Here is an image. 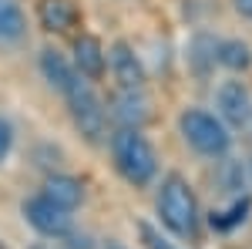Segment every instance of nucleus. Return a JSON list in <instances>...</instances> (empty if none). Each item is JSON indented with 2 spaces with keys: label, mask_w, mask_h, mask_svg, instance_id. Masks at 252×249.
<instances>
[{
  "label": "nucleus",
  "mask_w": 252,
  "mask_h": 249,
  "mask_svg": "<svg viewBox=\"0 0 252 249\" xmlns=\"http://www.w3.org/2000/svg\"><path fill=\"white\" fill-rule=\"evenodd\" d=\"M111 158H115V169L121 172V178L131 182L135 189L148 185L158 172L155 148L148 145L141 128H118L111 135Z\"/></svg>",
  "instance_id": "f257e3e1"
},
{
  "label": "nucleus",
  "mask_w": 252,
  "mask_h": 249,
  "mask_svg": "<svg viewBox=\"0 0 252 249\" xmlns=\"http://www.w3.org/2000/svg\"><path fill=\"white\" fill-rule=\"evenodd\" d=\"M158 215L161 222L182 236V239H192L198 232V202H195L192 185L182 178V175H168L161 182V192H158Z\"/></svg>",
  "instance_id": "f03ea898"
},
{
  "label": "nucleus",
  "mask_w": 252,
  "mask_h": 249,
  "mask_svg": "<svg viewBox=\"0 0 252 249\" xmlns=\"http://www.w3.org/2000/svg\"><path fill=\"white\" fill-rule=\"evenodd\" d=\"M178 128H182V138H185L198 155H205V158H222V155L232 148V135L225 128V121L209 115V111H202V108L182 111Z\"/></svg>",
  "instance_id": "7ed1b4c3"
},
{
  "label": "nucleus",
  "mask_w": 252,
  "mask_h": 249,
  "mask_svg": "<svg viewBox=\"0 0 252 249\" xmlns=\"http://www.w3.org/2000/svg\"><path fill=\"white\" fill-rule=\"evenodd\" d=\"M67 105H71V118H74V125H78V132L97 145L104 132H108V111H104V105H101V98L91 91V84L84 81L78 91H71L67 95Z\"/></svg>",
  "instance_id": "20e7f679"
},
{
  "label": "nucleus",
  "mask_w": 252,
  "mask_h": 249,
  "mask_svg": "<svg viewBox=\"0 0 252 249\" xmlns=\"http://www.w3.org/2000/svg\"><path fill=\"white\" fill-rule=\"evenodd\" d=\"M24 219L40 232V236H67L71 232V212L61 209L58 202H51L47 195H34L24 202Z\"/></svg>",
  "instance_id": "39448f33"
},
{
  "label": "nucleus",
  "mask_w": 252,
  "mask_h": 249,
  "mask_svg": "<svg viewBox=\"0 0 252 249\" xmlns=\"http://www.w3.org/2000/svg\"><path fill=\"white\" fill-rule=\"evenodd\" d=\"M219 118L229 125H249L252 121V95L242 81H222L215 91Z\"/></svg>",
  "instance_id": "423d86ee"
},
{
  "label": "nucleus",
  "mask_w": 252,
  "mask_h": 249,
  "mask_svg": "<svg viewBox=\"0 0 252 249\" xmlns=\"http://www.w3.org/2000/svg\"><path fill=\"white\" fill-rule=\"evenodd\" d=\"M108 61H111V74H115V81L121 88H128V91H141L145 88V68H141L138 54L131 51V44L115 40L111 51H108Z\"/></svg>",
  "instance_id": "0eeeda50"
},
{
  "label": "nucleus",
  "mask_w": 252,
  "mask_h": 249,
  "mask_svg": "<svg viewBox=\"0 0 252 249\" xmlns=\"http://www.w3.org/2000/svg\"><path fill=\"white\" fill-rule=\"evenodd\" d=\"M40 74L47 77V84L58 88L64 98L71 95V91H78L81 84H84L81 74H78V68H74L71 61H64L58 51H40Z\"/></svg>",
  "instance_id": "6e6552de"
},
{
  "label": "nucleus",
  "mask_w": 252,
  "mask_h": 249,
  "mask_svg": "<svg viewBox=\"0 0 252 249\" xmlns=\"http://www.w3.org/2000/svg\"><path fill=\"white\" fill-rule=\"evenodd\" d=\"M111 115L121 121V128H141L152 111H148V98L141 95V91H128V88H121L115 98H111Z\"/></svg>",
  "instance_id": "1a4fd4ad"
},
{
  "label": "nucleus",
  "mask_w": 252,
  "mask_h": 249,
  "mask_svg": "<svg viewBox=\"0 0 252 249\" xmlns=\"http://www.w3.org/2000/svg\"><path fill=\"white\" fill-rule=\"evenodd\" d=\"M37 20L44 31L51 34H64L78 24V7L71 0H40L37 3Z\"/></svg>",
  "instance_id": "9d476101"
},
{
  "label": "nucleus",
  "mask_w": 252,
  "mask_h": 249,
  "mask_svg": "<svg viewBox=\"0 0 252 249\" xmlns=\"http://www.w3.org/2000/svg\"><path fill=\"white\" fill-rule=\"evenodd\" d=\"M74 68L81 77H101L104 74V47L94 34H81L74 40Z\"/></svg>",
  "instance_id": "9b49d317"
},
{
  "label": "nucleus",
  "mask_w": 252,
  "mask_h": 249,
  "mask_svg": "<svg viewBox=\"0 0 252 249\" xmlns=\"http://www.w3.org/2000/svg\"><path fill=\"white\" fill-rule=\"evenodd\" d=\"M44 195L51 199V202H58L61 209H78L81 199H84V185H81V178L74 175H51L47 182H44Z\"/></svg>",
  "instance_id": "f8f14e48"
},
{
  "label": "nucleus",
  "mask_w": 252,
  "mask_h": 249,
  "mask_svg": "<svg viewBox=\"0 0 252 249\" xmlns=\"http://www.w3.org/2000/svg\"><path fill=\"white\" fill-rule=\"evenodd\" d=\"M27 34V17L17 0H0V44H20Z\"/></svg>",
  "instance_id": "ddd939ff"
},
{
  "label": "nucleus",
  "mask_w": 252,
  "mask_h": 249,
  "mask_svg": "<svg viewBox=\"0 0 252 249\" xmlns=\"http://www.w3.org/2000/svg\"><path fill=\"white\" fill-rule=\"evenodd\" d=\"M215 61L229 71H246V68H252V47L246 40H219Z\"/></svg>",
  "instance_id": "4468645a"
},
{
  "label": "nucleus",
  "mask_w": 252,
  "mask_h": 249,
  "mask_svg": "<svg viewBox=\"0 0 252 249\" xmlns=\"http://www.w3.org/2000/svg\"><path fill=\"white\" fill-rule=\"evenodd\" d=\"M249 209H252V199L249 195H242V199H235L232 206L225 212H212V229H219V232H229L232 226H239V222H246V215H249Z\"/></svg>",
  "instance_id": "2eb2a0df"
},
{
  "label": "nucleus",
  "mask_w": 252,
  "mask_h": 249,
  "mask_svg": "<svg viewBox=\"0 0 252 249\" xmlns=\"http://www.w3.org/2000/svg\"><path fill=\"white\" fill-rule=\"evenodd\" d=\"M215 44L212 37H205V34H198V37L192 40V64H195V71L198 74H205L209 71V64H215Z\"/></svg>",
  "instance_id": "dca6fc26"
},
{
  "label": "nucleus",
  "mask_w": 252,
  "mask_h": 249,
  "mask_svg": "<svg viewBox=\"0 0 252 249\" xmlns=\"http://www.w3.org/2000/svg\"><path fill=\"white\" fill-rule=\"evenodd\" d=\"M10 148H14V128H10V121L0 118V162L10 155Z\"/></svg>",
  "instance_id": "f3484780"
},
{
  "label": "nucleus",
  "mask_w": 252,
  "mask_h": 249,
  "mask_svg": "<svg viewBox=\"0 0 252 249\" xmlns=\"http://www.w3.org/2000/svg\"><path fill=\"white\" fill-rule=\"evenodd\" d=\"M141 239H145V246H148V249H175L172 243H168V239H161L152 226H141Z\"/></svg>",
  "instance_id": "a211bd4d"
},
{
  "label": "nucleus",
  "mask_w": 252,
  "mask_h": 249,
  "mask_svg": "<svg viewBox=\"0 0 252 249\" xmlns=\"http://www.w3.org/2000/svg\"><path fill=\"white\" fill-rule=\"evenodd\" d=\"M232 7H235V14H239V17L252 20V0H232Z\"/></svg>",
  "instance_id": "6ab92c4d"
},
{
  "label": "nucleus",
  "mask_w": 252,
  "mask_h": 249,
  "mask_svg": "<svg viewBox=\"0 0 252 249\" xmlns=\"http://www.w3.org/2000/svg\"><path fill=\"white\" fill-rule=\"evenodd\" d=\"M0 249H7V246H0Z\"/></svg>",
  "instance_id": "aec40b11"
},
{
  "label": "nucleus",
  "mask_w": 252,
  "mask_h": 249,
  "mask_svg": "<svg viewBox=\"0 0 252 249\" xmlns=\"http://www.w3.org/2000/svg\"><path fill=\"white\" fill-rule=\"evenodd\" d=\"M111 249H118V246H111Z\"/></svg>",
  "instance_id": "412c9836"
}]
</instances>
